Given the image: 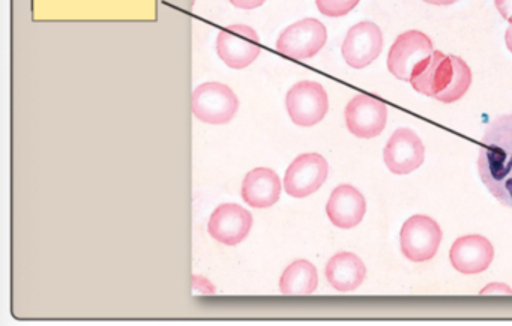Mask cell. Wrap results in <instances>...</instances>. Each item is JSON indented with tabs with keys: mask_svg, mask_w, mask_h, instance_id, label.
Wrapping results in <instances>:
<instances>
[{
	"mask_svg": "<svg viewBox=\"0 0 512 326\" xmlns=\"http://www.w3.org/2000/svg\"><path fill=\"white\" fill-rule=\"evenodd\" d=\"M358 4L359 0H316L317 10L326 17L347 16Z\"/></svg>",
	"mask_w": 512,
	"mask_h": 326,
	"instance_id": "obj_19",
	"label": "cell"
},
{
	"mask_svg": "<svg viewBox=\"0 0 512 326\" xmlns=\"http://www.w3.org/2000/svg\"><path fill=\"white\" fill-rule=\"evenodd\" d=\"M319 286L316 266L308 260H295L284 269L280 278V292L289 296L313 295Z\"/></svg>",
	"mask_w": 512,
	"mask_h": 326,
	"instance_id": "obj_18",
	"label": "cell"
},
{
	"mask_svg": "<svg viewBox=\"0 0 512 326\" xmlns=\"http://www.w3.org/2000/svg\"><path fill=\"white\" fill-rule=\"evenodd\" d=\"M478 170L487 190L512 209V115L500 116L485 131Z\"/></svg>",
	"mask_w": 512,
	"mask_h": 326,
	"instance_id": "obj_1",
	"label": "cell"
},
{
	"mask_svg": "<svg viewBox=\"0 0 512 326\" xmlns=\"http://www.w3.org/2000/svg\"><path fill=\"white\" fill-rule=\"evenodd\" d=\"M367 202L353 185H338L326 205L329 220L338 229H353L364 220Z\"/></svg>",
	"mask_w": 512,
	"mask_h": 326,
	"instance_id": "obj_15",
	"label": "cell"
},
{
	"mask_svg": "<svg viewBox=\"0 0 512 326\" xmlns=\"http://www.w3.org/2000/svg\"><path fill=\"white\" fill-rule=\"evenodd\" d=\"M427 4L437 5V7H448V5L457 4L458 0H424Z\"/></svg>",
	"mask_w": 512,
	"mask_h": 326,
	"instance_id": "obj_24",
	"label": "cell"
},
{
	"mask_svg": "<svg viewBox=\"0 0 512 326\" xmlns=\"http://www.w3.org/2000/svg\"><path fill=\"white\" fill-rule=\"evenodd\" d=\"M347 130L359 139H373L382 134L388 119V107L376 98L367 95H356L347 104L346 112Z\"/></svg>",
	"mask_w": 512,
	"mask_h": 326,
	"instance_id": "obj_10",
	"label": "cell"
},
{
	"mask_svg": "<svg viewBox=\"0 0 512 326\" xmlns=\"http://www.w3.org/2000/svg\"><path fill=\"white\" fill-rule=\"evenodd\" d=\"M506 46H508L509 52L512 53V23L509 25L508 31H506L505 35Z\"/></svg>",
	"mask_w": 512,
	"mask_h": 326,
	"instance_id": "obj_25",
	"label": "cell"
},
{
	"mask_svg": "<svg viewBox=\"0 0 512 326\" xmlns=\"http://www.w3.org/2000/svg\"><path fill=\"white\" fill-rule=\"evenodd\" d=\"M481 295H512V289L508 284L491 283L481 290Z\"/></svg>",
	"mask_w": 512,
	"mask_h": 326,
	"instance_id": "obj_21",
	"label": "cell"
},
{
	"mask_svg": "<svg viewBox=\"0 0 512 326\" xmlns=\"http://www.w3.org/2000/svg\"><path fill=\"white\" fill-rule=\"evenodd\" d=\"M494 248L487 238L481 235H466L452 245L449 260L458 272L464 275L481 274L493 262Z\"/></svg>",
	"mask_w": 512,
	"mask_h": 326,
	"instance_id": "obj_14",
	"label": "cell"
},
{
	"mask_svg": "<svg viewBox=\"0 0 512 326\" xmlns=\"http://www.w3.org/2000/svg\"><path fill=\"white\" fill-rule=\"evenodd\" d=\"M442 242V229L427 215H413L401 227L400 247L410 262L422 263L433 259Z\"/></svg>",
	"mask_w": 512,
	"mask_h": 326,
	"instance_id": "obj_4",
	"label": "cell"
},
{
	"mask_svg": "<svg viewBox=\"0 0 512 326\" xmlns=\"http://www.w3.org/2000/svg\"><path fill=\"white\" fill-rule=\"evenodd\" d=\"M410 85L419 94L451 104L461 100L472 85V71L463 59L434 52L413 71Z\"/></svg>",
	"mask_w": 512,
	"mask_h": 326,
	"instance_id": "obj_2",
	"label": "cell"
},
{
	"mask_svg": "<svg viewBox=\"0 0 512 326\" xmlns=\"http://www.w3.org/2000/svg\"><path fill=\"white\" fill-rule=\"evenodd\" d=\"M326 280L338 292H352L364 283L367 268L353 253H338L329 259L325 269Z\"/></svg>",
	"mask_w": 512,
	"mask_h": 326,
	"instance_id": "obj_17",
	"label": "cell"
},
{
	"mask_svg": "<svg viewBox=\"0 0 512 326\" xmlns=\"http://www.w3.org/2000/svg\"><path fill=\"white\" fill-rule=\"evenodd\" d=\"M328 31L317 19H304L284 29L277 41V50L287 58L305 61L325 47Z\"/></svg>",
	"mask_w": 512,
	"mask_h": 326,
	"instance_id": "obj_6",
	"label": "cell"
},
{
	"mask_svg": "<svg viewBox=\"0 0 512 326\" xmlns=\"http://www.w3.org/2000/svg\"><path fill=\"white\" fill-rule=\"evenodd\" d=\"M494 4H496L500 16L512 23V0H494Z\"/></svg>",
	"mask_w": 512,
	"mask_h": 326,
	"instance_id": "obj_22",
	"label": "cell"
},
{
	"mask_svg": "<svg viewBox=\"0 0 512 326\" xmlns=\"http://www.w3.org/2000/svg\"><path fill=\"white\" fill-rule=\"evenodd\" d=\"M386 167L395 175H409L422 166L425 148L418 134L410 128H398L383 151Z\"/></svg>",
	"mask_w": 512,
	"mask_h": 326,
	"instance_id": "obj_11",
	"label": "cell"
},
{
	"mask_svg": "<svg viewBox=\"0 0 512 326\" xmlns=\"http://www.w3.org/2000/svg\"><path fill=\"white\" fill-rule=\"evenodd\" d=\"M281 179L274 170L257 167L242 182L241 196L253 208H271L281 196Z\"/></svg>",
	"mask_w": 512,
	"mask_h": 326,
	"instance_id": "obj_16",
	"label": "cell"
},
{
	"mask_svg": "<svg viewBox=\"0 0 512 326\" xmlns=\"http://www.w3.org/2000/svg\"><path fill=\"white\" fill-rule=\"evenodd\" d=\"M260 38L247 25H232L223 29L217 38V53L232 70H244L259 58Z\"/></svg>",
	"mask_w": 512,
	"mask_h": 326,
	"instance_id": "obj_7",
	"label": "cell"
},
{
	"mask_svg": "<svg viewBox=\"0 0 512 326\" xmlns=\"http://www.w3.org/2000/svg\"><path fill=\"white\" fill-rule=\"evenodd\" d=\"M382 49L383 37L379 26L371 22H361L347 32L341 53L349 67L361 70L373 64Z\"/></svg>",
	"mask_w": 512,
	"mask_h": 326,
	"instance_id": "obj_12",
	"label": "cell"
},
{
	"mask_svg": "<svg viewBox=\"0 0 512 326\" xmlns=\"http://www.w3.org/2000/svg\"><path fill=\"white\" fill-rule=\"evenodd\" d=\"M193 289L194 292L205 293V295H212V293H215L214 284H212L211 281L206 280V278L199 277V275H194L193 277Z\"/></svg>",
	"mask_w": 512,
	"mask_h": 326,
	"instance_id": "obj_20",
	"label": "cell"
},
{
	"mask_svg": "<svg viewBox=\"0 0 512 326\" xmlns=\"http://www.w3.org/2000/svg\"><path fill=\"white\" fill-rule=\"evenodd\" d=\"M253 227V217L247 209L236 203H224L212 212L208 232L220 244L233 245L245 241Z\"/></svg>",
	"mask_w": 512,
	"mask_h": 326,
	"instance_id": "obj_13",
	"label": "cell"
},
{
	"mask_svg": "<svg viewBox=\"0 0 512 326\" xmlns=\"http://www.w3.org/2000/svg\"><path fill=\"white\" fill-rule=\"evenodd\" d=\"M286 109L293 124L313 127L322 122L328 113V94L320 83L304 80L287 92Z\"/></svg>",
	"mask_w": 512,
	"mask_h": 326,
	"instance_id": "obj_5",
	"label": "cell"
},
{
	"mask_svg": "<svg viewBox=\"0 0 512 326\" xmlns=\"http://www.w3.org/2000/svg\"><path fill=\"white\" fill-rule=\"evenodd\" d=\"M328 161L322 155L302 154L290 164L284 175V190L295 199L316 193L328 178Z\"/></svg>",
	"mask_w": 512,
	"mask_h": 326,
	"instance_id": "obj_9",
	"label": "cell"
},
{
	"mask_svg": "<svg viewBox=\"0 0 512 326\" xmlns=\"http://www.w3.org/2000/svg\"><path fill=\"white\" fill-rule=\"evenodd\" d=\"M266 0H230L233 7L241 8V10H254V8L262 7Z\"/></svg>",
	"mask_w": 512,
	"mask_h": 326,
	"instance_id": "obj_23",
	"label": "cell"
},
{
	"mask_svg": "<svg viewBox=\"0 0 512 326\" xmlns=\"http://www.w3.org/2000/svg\"><path fill=\"white\" fill-rule=\"evenodd\" d=\"M433 53V43L427 35L419 31L404 32L389 50V73L403 82H410L416 67Z\"/></svg>",
	"mask_w": 512,
	"mask_h": 326,
	"instance_id": "obj_8",
	"label": "cell"
},
{
	"mask_svg": "<svg viewBox=\"0 0 512 326\" xmlns=\"http://www.w3.org/2000/svg\"><path fill=\"white\" fill-rule=\"evenodd\" d=\"M238 109V97L223 83H203L191 95L193 115L205 124H229L235 118Z\"/></svg>",
	"mask_w": 512,
	"mask_h": 326,
	"instance_id": "obj_3",
	"label": "cell"
}]
</instances>
